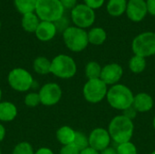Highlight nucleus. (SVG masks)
Here are the masks:
<instances>
[{
	"label": "nucleus",
	"instance_id": "nucleus-1",
	"mask_svg": "<svg viewBox=\"0 0 155 154\" xmlns=\"http://www.w3.org/2000/svg\"><path fill=\"white\" fill-rule=\"evenodd\" d=\"M108 132L111 139L117 144L131 142L134 132V122L124 115H116L109 123Z\"/></svg>",
	"mask_w": 155,
	"mask_h": 154
},
{
	"label": "nucleus",
	"instance_id": "nucleus-2",
	"mask_svg": "<svg viewBox=\"0 0 155 154\" xmlns=\"http://www.w3.org/2000/svg\"><path fill=\"white\" fill-rule=\"evenodd\" d=\"M134 95L132 90L121 84L113 85L108 89L106 100L111 107L116 110L124 111L125 109L131 107L134 103Z\"/></svg>",
	"mask_w": 155,
	"mask_h": 154
},
{
	"label": "nucleus",
	"instance_id": "nucleus-3",
	"mask_svg": "<svg viewBox=\"0 0 155 154\" xmlns=\"http://www.w3.org/2000/svg\"><path fill=\"white\" fill-rule=\"evenodd\" d=\"M64 8L59 0H37L35 13L41 21L55 23L64 16Z\"/></svg>",
	"mask_w": 155,
	"mask_h": 154
},
{
	"label": "nucleus",
	"instance_id": "nucleus-4",
	"mask_svg": "<svg viewBox=\"0 0 155 154\" xmlns=\"http://www.w3.org/2000/svg\"><path fill=\"white\" fill-rule=\"evenodd\" d=\"M77 65L67 54H58L51 60V74L61 79H70L75 75Z\"/></svg>",
	"mask_w": 155,
	"mask_h": 154
},
{
	"label": "nucleus",
	"instance_id": "nucleus-5",
	"mask_svg": "<svg viewBox=\"0 0 155 154\" xmlns=\"http://www.w3.org/2000/svg\"><path fill=\"white\" fill-rule=\"evenodd\" d=\"M63 39L65 46L75 53L84 51L89 44L87 32L77 26H69L64 31Z\"/></svg>",
	"mask_w": 155,
	"mask_h": 154
},
{
	"label": "nucleus",
	"instance_id": "nucleus-6",
	"mask_svg": "<svg viewBox=\"0 0 155 154\" xmlns=\"http://www.w3.org/2000/svg\"><path fill=\"white\" fill-rule=\"evenodd\" d=\"M7 82L9 86L19 93H25L33 88L35 83L33 75L24 68H14L7 75Z\"/></svg>",
	"mask_w": 155,
	"mask_h": 154
},
{
	"label": "nucleus",
	"instance_id": "nucleus-7",
	"mask_svg": "<svg viewBox=\"0 0 155 154\" xmlns=\"http://www.w3.org/2000/svg\"><path fill=\"white\" fill-rule=\"evenodd\" d=\"M132 50L134 54L144 58L154 55V32H143L135 36L132 43Z\"/></svg>",
	"mask_w": 155,
	"mask_h": 154
},
{
	"label": "nucleus",
	"instance_id": "nucleus-8",
	"mask_svg": "<svg viewBox=\"0 0 155 154\" xmlns=\"http://www.w3.org/2000/svg\"><path fill=\"white\" fill-rule=\"evenodd\" d=\"M108 92L107 85L99 78L88 80L83 88L84 99L90 103H98L106 98Z\"/></svg>",
	"mask_w": 155,
	"mask_h": 154
},
{
	"label": "nucleus",
	"instance_id": "nucleus-9",
	"mask_svg": "<svg viewBox=\"0 0 155 154\" xmlns=\"http://www.w3.org/2000/svg\"><path fill=\"white\" fill-rule=\"evenodd\" d=\"M71 19L74 26L82 29L92 26L95 21L94 10L84 4L76 5L71 12Z\"/></svg>",
	"mask_w": 155,
	"mask_h": 154
},
{
	"label": "nucleus",
	"instance_id": "nucleus-10",
	"mask_svg": "<svg viewBox=\"0 0 155 154\" xmlns=\"http://www.w3.org/2000/svg\"><path fill=\"white\" fill-rule=\"evenodd\" d=\"M38 93L41 104L45 106H53L60 102L63 91L56 83H47L40 88Z\"/></svg>",
	"mask_w": 155,
	"mask_h": 154
},
{
	"label": "nucleus",
	"instance_id": "nucleus-11",
	"mask_svg": "<svg viewBox=\"0 0 155 154\" xmlns=\"http://www.w3.org/2000/svg\"><path fill=\"white\" fill-rule=\"evenodd\" d=\"M88 140H89V147L94 149L99 152L109 147L112 141L108 130H105L104 128L94 129L91 132Z\"/></svg>",
	"mask_w": 155,
	"mask_h": 154
},
{
	"label": "nucleus",
	"instance_id": "nucleus-12",
	"mask_svg": "<svg viewBox=\"0 0 155 154\" xmlns=\"http://www.w3.org/2000/svg\"><path fill=\"white\" fill-rule=\"evenodd\" d=\"M124 74L123 67L116 63H111L104 65L102 68V73L100 79L106 84V85H114L117 84L118 82L121 80Z\"/></svg>",
	"mask_w": 155,
	"mask_h": 154
},
{
	"label": "nucleus",
	"instance_id": "nucleus-13",
	"mask_svg": "<svg viewBox=\"0 0 155 154\" xmlns=\"http://www.w3.org/2000/svg\"><path fill=\"white\" fill-rule=\"evenodd\" d=\"M126 15L128 18L135 23L141 22L148 14L145 0H128L126 7Z\"/></svg>",
	"mask_w": 155,
	"mask_h": 154
},
{
	"label": "nucleus",
	"instance_id": "nucleus-14",
	"mask_svg": "<svg viewBox=\"0 0 155 154\" xmlns=\"http://www.w3.org/2000/svg\"><path fill=\"white\" fill-rule=\"evenodd\" d=\"M56 33L57 29L54 23L47 21H41L35 32L36 38L42 42H48L52 40L55 36Z\"/></svg>",
	"mask_w": 155,
	"mask_h": 154
},
{
	"label": "nucleus",
	"instance_id": "nucleus-15",
	"mask_svg": "<svg viewBox=\"0 0 155 154\" xmlns=\"http://www.w3.org/2000/svg\"><path fill=\"white\" fill-rule=\"evenodd\" d=\"M133 106L137 113H147L153 107V99L149 93H139L134 95Z\"/></svg>",
	"mask_w": 155,
	"mask_h": 154
},
{
	"label": "nucleus",
	"instance_id": "nucleus-16",
	"mask_svg": "<svg viewBox=\"0 0 155 154\" xmlns=\"http://www.w3.org/2000/svg\"><path fill=\"white\" fill-rule=\"evenodd\" d=\"M17 115L16 106L8 101L0 103V122L8 123L15 119Z\"/></svg>",
	"mask_w": 155,
	"mask_h": 154
},
{
	"label": "nucleus",
	"instance_id": "nucleus-17",
	"mask_svg": "<svg viewBox=\"0 0 155 154\" xmlns=\"http://www.w3.org/2000/svg\"><path fill=\"white\" fill-rule=\"evenodd\" d=\"M75 131L70 126L64 125L60 127L56 132L57 141L64 146L68 144H73L75 138Z\"/></svg>",
	"mask_w": 155,
	"mask_h": 154
},
{
	"label": "nucleus",
	"instance_id": "nucleus-18",
	"mask_svg": "<svg viewBox=\"0 0 155 154\" xmlns=\"http://www.w3.org/2000/svg\"><path fill=\"white\" fill-rule=\"evenodd\" d=\"M40 19L35 12L25 14L21 19V25L23 29L28 33H35L40 24Z\"/></svg>",
	"mask_w": 155,
	"mask_h": 154
},
{
	"label": "nucleus",
	"instance_id": "nucleus-19",
	"mask_svg": "<svg viewBox=\"0 0 155 154\" xmlns=\"http://www.w3.org/2000/svg\"><path fill=\"white\" fill-rule=\"evenodd\" d=\"M127 1L126 0H109L106 9L110 15L118 17L126 12Z\"/></svg>",
	"mask_w": 155,
	"mask_h": 154
},
{
	"label": "nucleus",
	"instance_id": "nucleus-20",
	"mask_svg": "<svg viewBox=\"0 0 155 154\" xmlns=\"http://www.w3.org/2000/svg\"><path fill=\"white\" fill-rule=\"evenodd\" d=\"M89 44L94 45H101L103 44L107 38V34L105 30L102 27H94L87 32Z\"/></svg>",
	"mask_w": 155,
	"mask_h": 154
},
{
	"label": "nucleus",
	"instance_id": "nucleus-21",
	"mask_svg": "<svg viewBox=\"0 0 155 154\" xmlns=\"http://www.w3.org/2000/svg\"><path fill=\"white\" fill-rule=\"evenodd\" d=\"M34 71L41 75L51 74V60L45 56H38L33 63Z\"/></svg>",
	"mask_w": 155,
	"mask_h": 154
},
{
	"label": "nucleus",
	"instance_id": "nucleus-22",
	"mask_svg": "<svg viewBox=\"0 0 155 154\" xmlns=\"http://www.w3.org/2000/svg\"><path fill=\"white\" fill-rule=\"evenodd\" d=\"M36 2L37 0H14L16 10L22 15L35 12Z\"/></svg>",
	"mask_w": 155,
	"mask_h": 154
},
{
	"label": "nucleus",
	"instance_id": "nucleus-23",
	"mask_svg": "<svg viewBox=\"0 0 155 154\" xmlns=\"http://www.w3.org/2000/svg\"><path fill=\"white\" fill-rule=\"evenodd\" d=\"M146 68V58L134 54L129 61V69L134 74H141Z\"/></svg>",
	"mask_w": 155,
	"mask_h": 154
},
{
	"label": "nucleus",
	"instance_id": "nucleus-24",
	"mask_svg": "<svg viewBox=\"0 0 155 154\" xmlns=\"http://www.w3.org/2000/svg\"><path fill=\"white\" fill-rule=\"evenodd\" d=\"M102 66L95 61H91L85 65V75L88 80L99 79L102 73Z\"/></svg>",
	"mask_w": 155,
	"mask_h": 154
},
{
	"label": "nucleus",
	"instance_id": "nucleus-25",
	"mask_svg": "<svg viewBox=\"0 0 155 154\" xmlns=\"http://www.w3.org/2000/svg\"><path fill=\"white\" fill-rule=\"evenodd\" d=\"M12 154H35V151L29 143L21 142L15 146Z\"/></svg>",
	"mask_w": 155,
	"mask_h": 154
},
{
	"label": "nucleus",
	"instance_id": "nucleus-26",
	"mask_svg": "<svg viewBox=\"0 0 155 154\" xmlns=\"http://www.w3.org/2000/svg\"><path fill=\"white\" fill-rule=\"evenodd\" d=\"M74 144L80 150V152L87 147H89V140L86 135L81 132L75 133V138L74 141Z\"/></svg>",
	"mask_w": 155,
	"mask_h": 154
},
{
	"label": "nucleus",
	"instance_id": "nucleus-27",
	"mask_svg": "<svg viewBox=\"0 0 155 154\" xmlns=\"http://www.w3.org/2000/svg\"><path fill=\"white\" fill-rule=\"evenodd\" d=\"M117 154H137V148L132 142H127L117 145Z\"/></svg>",
	"mask_w": 155,
	"mask_h": 154
},
{
	"label": "nucleus",
	"instance_id": "nucleus-28",
	"mask_svg": "<svg viewBox=\"0 0 155 154\" xmlns=\"http://www.w3.org/2000/svg\"><path fill=\"white\" fill-rule=\"evenodd\" d=\"M24 103L28 107H36L39 104H41L39 93L35 92H31L26 93L24 99Z\"/></svg>",
	"mask_w": 155,
	"mask_h": 154
},
{
	"label": "nucleus",
	"instance_id": "nucleus-29",
	"mask_svg": "<svg viewBox=\"0 0 155 154\" xmlns=\"http://www.w3.org/2000/svg\"><path fill=\"white\" fill-rule=\"evenodd\" d=\"M59 154H80V150L74 143L64 145L61 148Z\"/></svg>",
	"mask_w": 155,
	"mask_h": 154
},
{
	"label": "nucleus",
	"instance_id": "nucleus-30",
	"mask_svg": "<svg viewBox=\"0 0 155 154\" xmlns=\"http://www.w3.org/2000/svg\"><path fill=\"white\" fill-rule=\"evenodd\" d=\"M55 26H56V29H57V32L60 31L62 33H64V31H65L70 25H69V20L65 17V16H63L62 18H60L58 21H56L54 23Z\"/></svg>",
	"mask_w": 155,
	"mask_h": 154
},
{
	"label": "nucleus",
	"instance_id": "nucleus-31",
	"mask_svg": "<svg viewBox=\"0 0 155 154\" xmlns=\"http://www.w3.org/2000/svg\"><path fill=\"white\" fill-rule=\"evenodd\" d=\"M104 1L105 0H84V5H86L93 10L99 9L100 7H102L104 4Z\"/></svg>",
	"mask_w": 155,
	"mask_h": 154
},
{
	"label": "nucleus",
	"instance_id": "nucleus-32",
	"mask_svg": "<svg viewBox=\"0 0 155 154\" xmlns=\"http://www.w3.org/2000/svg\"><path fill=\"white\" fill-rule=\"evenodd\" d=\"M123 115H124L125 117H127L128 119L134 121V119H135L136 115H137V111L134 108V106L132 105L131 107L125 109L124 111H123Z\"/></svg>",
	"mask_w": 155,
	"mask_h": 154
},
{
	"label": "nucleus",
	"instance_id": "nucleus-33",
	"mask_svg": "<svg viewBox=\"0 0 155 154\" xmlns=\"http://www.w3.org/2000/svg\"><path fill=\"white\" fill-rule=\"evenodd\" d=\"M64 9H73L77 3V0H59Z\"/></svg>",
	"mask_w": 155,
	"mask_h": 154
},
{
	"label": "nucleus",
	"instance_id": "nucleus-34",
	"mask_svg": "<svg viewBox=\"0 0 155 154\" xmlns=\"http://www.w3.org/2000/svg\"><path fill=\"white\" fill-rule=\"evenodd\" d=\"M148 13L155 16V0H146Z\"/></svg>",
	"mask_w": 155,
	"mask_h": 154
},
{
	"label": "nucleus",
	"instance_id": "nucleus-35",
	"mask_svg": "<svg viewBox=\"0 0 155 154\" xmlns=\"http://www.w3.org/2000/svg\"><path fill=\"white\" fill-rule=\"evenodd\" d=\"M35 154H54V152L50 149V148H47V147H42V148H39L37 151L35 152Z\"/></svg>",
	"mask_w": 155,
	"mask_h": 154
},
{
	"label": "nucleus",
	"instance_id": "nucleus-36",
	"mask_svg": "<svg viewBox=\"0 0 155 154\" xmlns=\"http://www.w3.org/2000/svg\"><path fill=\"white\" fill-rule=\"evenodd\" d=\"M80 154H100V152L95 151L94 149H93L91 147H87V148L82 150L80 152Z\"/></svg>",
	"mask_w": 155,
	"mask_h": 154
},
{
	"label": "nucleus",
	"instance_id": "nucleus-37",
	"mask_svg": "<svg viewBox=\"0 0 155 154\" xmlns=\"http://www.w3.org/2000/svg\"><path fill=\"white\" fill-rule=\"evenodd\" d=\"M100 154H117V151H116V148L109 146L106 149H104V151L100 152Z\"/></svg>",
	"mask_w": 155,
	"mask_h": 154
},
{
	"label": "nucleus",
	"instance_id": "nucleus-38",
	"mask_svg": "<svg viewBox=\"0 0 155 154\" xmlns=\"http://www.w3.org/2000/svg\"><path fill=\"white\" fill-rule=\"evenodd\" d=\"M5 134H6V131H5V128L3 124L0 123V143H2L5 137Z\"/></svg>",
	"mask_w": 155,
	"mask_h": 154
},
{
	"label": "nucleus",
	"instance_id": "nucleus-39",
	"mask_svg": "<svg viewBox=\"0 0 155 154\" xmlns=\"http://www.w3.org/2000/svg\"><path fill=\"white\" fill-rule=\"evenodd\" d=\"M1 100H2V90H1V88H0V103L2 102Z\"/></svg>",
	"mask_w": 155,
	"mask_h": 154
},
{
	"label": "nucleus",
	"instance_id": "nucleus-40",
	"mask_svg": "<svg viewBox=\"0 0 155 154\" xmlns=\"http://www.w3.org/2000/svg\"><path fill=\"white\" fill-rule=\"evenodd\" d=\"M153 128L155 129V116L154 118H153Z\"/></svg>",
	"mask_w": 155,
	"mask_h": 154
},
{
	"label": "nucleus",
	"instance_id": "nucleus-41",
	"mask_svg": "<svg viewBox=\"0 0 155 154\" xmlns=\"http://www.w3.org/2000/svg\"><path fill=\"white\" fill-rule=\"evenodd\" d=\"M151 154H155V151H153V152Z\"/></svg>",
	"mask_w": 155,
	"mask_h": 154
},
{
	"label": "nucleus",
	"instance_id": "nucleus-42",
	"mask_svg": "<svg viewBox=\"0 0 155 154\" xmlns=\"http://www.w3.org/2000/svg\"><path fill=\"white\" fill-rule=\"evenodd\" d=\"M0 154H2V151H1V149H0Z\"/></svg>",
	"mask_w": 155,
	"mask_h": 154
},
{
	"label": "nucleus",
	"instance_id": "nucleus-43",
	"mask_svg": "<svg viewBox=\"0 0 155 154\" xmlns=\"http://www.w3.org/2000/svg\"><path fill=\"white\" fill-rule=\"evenodd\" d=\"M0 29H1V22H0Z\"/></svg>",
	"mask_w": 155,
	"mask_h": 154
}]
</instances>
